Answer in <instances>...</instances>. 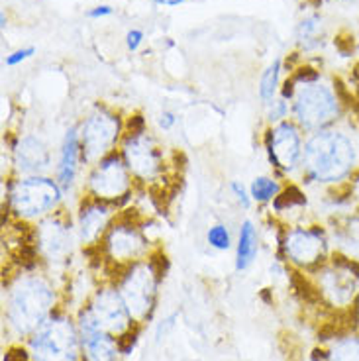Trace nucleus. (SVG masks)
Wrapping results in <instances>:
<instances>
[{
  "instance_id": "nucleus-8",
  "label": "nucleus",
  "mask_w": 359,
  "mask_h": 361,
  "mask_svg": "<svg viewBox=\"0 0 359 361\" xmlns=\"http://www.w3.org/2000/svg\"><path fill=\"white\" fill-rule=\"evenodd\" d=\"M271 159L283 169H293L300 157V135L288 122L279 124L269 137Z\"/></svg>"
},
{
  "instance_id": "nucleus-17",
  "label": "nucleus",
  "mask_w": 359,
  "mask_h": 361,
  "mask_svg": "<svg viewBox=\"0 0 359 361\" xmlns=\"http://www.w3.org/2000/svg\"><path fill=\"white\" fill-rule=\"evenodd\" d=\"M108 218H110V208L100 204V202H92L81 210V234L85 242H92L97 240L99 234L107 228Z\"/></svg>"
},
{
  "instance_id": "nucleus-14",
  "label": "nucleus",
  "mask_w": 359,
  "mask_h": 361,
  "mask_svg": "<svg viewBox=\"0 0 359 361\" xmlns=\"http://www.w3.org/2000/svg\"><path fill=\"white\" fill-rule=\"evenodd\" d=\"M39 245L51 259L65 257L71 252V232L67 226L49 220L39 228Z\"/></svg>"
},
{
  "instance_id": "nucleus-9",
  "label": "nucleus",
  "mask_w": 359,
  "mask_h": 361,
  "mask_svg": "<svg viewBox=\"0 0 359 361\" xmlns=\"http://www.w3.org/2000/svg\"><path fill=\"white\" fill-rule=\"evenodd\" d=\"M287 253L288 257L296 263H316L322 259L326 252V240L318 230H293L287 235Z\"/></svg>"
},
{
  "instance_id": "nucleus-6",
  "label": "nucleus",
  "mask_w": 359,
  "mask_h": 361,
  "mask_svg": "<svg viewBox=\"0 0 359 361\" xmlns=\"http://www.w3.org/2000/svg\"><path fill=\"white\" fill-rule=\"evenodd\" d=\"M128 173L118 155H108L95 169L90 187L99 199H118L128 190Z\"/></svg>"
},
{
  "instance_id": "nucleus-30",
  "label": "nucleus",
  "mask_w": 359,
  "mask_h": 361,
  "mask_svg": "<svg viewBox=\"0 0 359 361\" xmlns=\"http://www.w3.org/2000/svg\"><path fill=\"white\" fill-rule=\"evenodd\" d=\"M142 39H144V34L140 32V30H130L126 36V44H128V49H132L135 51L140 44H142Z\"/></svg>"
},
{
  "instance_id": "nucleus-5",
  "label": "nucleus",
  "mask_w": 359,
  "mask_h": 361,
  "mask_svg": "<svg viewBox=\"0 0 359 361\" xmlns=\"http://www.w3.org/2000/svg\"><path fill=\"white\" fill-rule=\"evenodd\" d=\"M118 118L107 112H97L83 124L81 140L83 154L87 159H97L108 152V147L116 142L118 137Z\"/></svg>"
},
{
  "instance_id": "nucleus-7",
  "label": "nucleus",
  "mask_w": 359,
  "mask_h": 361,
  "mask_svg": "<svg viewBox=\"0 0 359 361\" xmlns=\"http://www.w3.org/2000/svg\"><path fill=\"white\" fill-rule=\"evenodd\" d=\"M71 328L63 322H54L34 338L32 348L36 352V361H67V350L71 352Z\"/></svg>"
},
{
  "instance_id": "nucleus-12",
  "label": "nucleus",
  "mask_w": 359,
  "mask_h": 361,
  "mask_svg": "<svg viewBox=\"0 0 359 361\" xmlns=\"http://www.w3.org/2000/svg\"><path fill=\"white\" fill-rule=\"evenodd\" d=\"M14 155H16L20 171L28 173V175H37V173L45 171L49 165L47 147L34 135L22 137L16 145V149H14Z\"/></svg>"
},
{
  "instance_id": "nucleus-34",
  "label": "nucleus",
  "mask_w": 359,
  "mask_h": 361,
  "mask_svg": "<svg viewBox=\"0 0 359 361\" xmlns=\"http://www.w3.org/2000/svg\"><path fill=\"white\" fill-rule=\"evenodd\" d=\"M173 124H175V114H171V112H163L162 118H159V126H162L163 130H169Z\"/></svg>"
},
{
  "instance_id": "nucleus-1",
  "label": "nucleus",
  "mask_w": 359,
  "mask_h": 361,
  "mask_svg": "<svg viewBox=\"0 0 359 361\" xmlns=\"http://www.w3.org/2000/svg\"><path fill=\"white\" fill-rule=\"evenodd\" d=\"M355 163V147L341 132H318L305 145V165L320 183H338L348 177Z\"/></svg>"
},
{
  "instance_id": "nucleus-25",
  "label": "nucleus",
  "mask_w": 359,
  "mask_h": 361,
  "mask_svg": "<svg viewBox=\"0 0 359 361\" xmlns=\"http://www.w3.org/2000/svg\"><path fill=\"white\" fill-rule=\"evenodd\" d=\"M291 281H293V289H295L296 293L300 295V298L306 300V302H316V300L320 298V290H316L300 273H293Z\"/></svg>"
},
{
  "instance_id": "nucleus-10",
  "label": "nucleus",
  "mask_w": 359,
  "mask_h": 361,
  "mask_svg": "<svg viewBox=\"0 0 359 361\" xmlns=\"http://www.w3.org/2000/svg\"><path fill=\"white\" fill-rule=\"evenodd\" d=\"M153 273L152 267H135L130 275H128L126 283H124V297H126L128 308L134 314H145L147 308L152 305L153 297Z\"/></svg>"
},
{
  "instance_id": "nucleus-16",
  "label": "nucleus",
  "mask_w": 359,
  "mask_h": 361,
  "mask_svg": "<svg viewBox=\"0 0 359 361\" xmlns=\"http://www.w3.org/2000/svg\"><path fill=\"white\" fill-rule=\"evenodd\" d=\"M79 135L75 130L67 132L63 142V149H61V159H59V171H57V179L63 189H69L73 185V179L77 175V163H79Z\"/></svg>"
},
{
  "instance_id": "nucleus-3",
  "label": "nucleus",
  "mask_w": 359,
  "mask_h": 361,
  "mask_svg": "<svg viewBox=\"0 0 359 361\" xmlns=\"http://www.w3.org/2000/svg\"><path fill=\"white\" fill-rule=\"evenodd\" d=\"M59 187L45 177H30L16 183L12 190V207L20 216L34 218L49 212L59 202Z\"/></svg>"
},
{
  "instance_id": "nucleus-23",
  "label": "nucleus",
  "mask_w": 359,
  "mask_h": 361,
  "mask_svg": "<svg viewBox=\"0 0 359 361\" xmlns=\"http://www.w3.org/2000/svg\"><path fill=\"white\" fill-rule=\"evenodd\" d=\"M332 361H359V340L350 338L334 350Z\"/></svg>"
},
{
  "instance_id": "nucleus-31",
  "label": "nucleus",
  "mask_w": 359,
  "mask_h": 361,
  "mask_svg": "<svg viewBox=\"0 0 359 361\" xmlns=\"http://www.w3.org/2000/svg\"><path fill=\"white\" fill-rule=\"evenodd\" d=\"M285 114H287V102H285V99L277 100V102H273V110H271L269 114V120H281V118H285Z\"/></svg>"
},
{
  "instance_id": "nucleus-18",
  "label": "nucleus",
  "mask_w": 359,
  "mask_h": 361,
  "mask_svg": "<svg viewBox=\"0 0 359 361\" xmlns=\"http://www.w3.org/2000/svg\"><path fill=\"white\" fill-rule=\"evenodd\" d=\"M83 338H85L89 361H114L116 350L110 342V338L100 332V328H97V330H83Z\"/></svg>"
},
{
  "instance_id": "nucleus-36",
  "label": "nucleus",
  "mask_w": 359,
  "mask_h": 361,
  "mask_svg": "<svg viewBox=\"0 0 359 361\" xmlns=\"http://www.w3.org/2000/svg\"><path fill=\"white\" fill-rule=\"evenodd\" d=\"M153 2H157V4H163V6H179V4L187 2V0H153Z\"/></svg>"
},
{
  "instance_id": "nucleus-22",
  "label": "nucleus",
  "mask_w": 359,
  "mask_h": 361,
  "mask_svg": "<svg viewBox=\"0 0 359 361\" xmlns=\"http://www.w3.org/2000/svg\"><path fill=\"white\" fill-rule=\"evenodd\" d=\"M277 195H279V185L273 179H267V177H257V179L252 183L253 200L265 202V200L275 199Z\"/></svg>"
},
{
  "instance_id": "nucleus-24",
  "label": "nucleus",
  "mask_w": 359,
  "mask_h": 361,
  "mask_svg": "<svg viewBox=\"0 0 359 361\" xmlns=\"http://www.w3.org/2000/svg\"><path fill=\"white\" fill-rule=\"evenodd\" d=\"M305 202H306L305 195L296 189V187H288V189H285L281 195L275 197V208H277V210L298 207V204H305Z\"/></svg>"
},
{
  "instance_id": "nucleus-29",
  "label": "nucleus",
  "mask_w": 359,
  "mask_h": 361,
  "mask_svg": "<svg viewBox=\"0 0 359 361\" xmlns=\"http://www.w3.org/2000/svg\"><path fill=\"white\" fill-rule=\"evenodd\" d=\"M144 118L142 116H134V118H130L128 120V128H126V132H128V140L130 137H138V135H142L144 134Z\"/></svg>"
},
{
  "instance_id": "nucleus-35",
  "label": "nucleus",
  "mask_w": 359,
  "mask_h": 361,
  "mask_svg": "<svg viewBox=\"0 0 359 361\" xmlns=\"http://www.w3.org/2000/svg\"><path fill=\"white\" fill-rule=\"evenodd\" d=\"M4 361H26V352H22V350H10L6 353Z\"/></svg>"
},
{
  "instance_id": "nucleus-15",
  "label": "nucleus",
  "mask_w": 359,
  "mask_h": 361,
  "mask_svg": "<svg viewBox=\"0 0 359 361\" xmlns=\"http://www.w3.org/2000/svg\"><path fill=\"white\" fill-rule=\"evenodd\" d=\"M144 247V240L132 226H118L108 235V250L116 259H130Z\"/></svg>"
},
{
  "instance_id": "nucleus-21",
  "label": "nucleus",
  "mask_w": 359,
  "mask_h": 361,
  "mask_svg": "<svg viewBox=\"0 0 359 361\" xmlns=\"http://www.w3.org/2000/svg\"><path fill=\"white\" fill-rule=\"evenodd\" d=\"M279 71H281V61L275 59V61L267 67V71L263 73V77H261L260 94L261 99L265 100L267 104H271V102H273V97H275V90H277L279 85Z\"/></svg>"
},
{
  "instance_id": "nucleus-4",
  "label": "nucleus",
  "mask_w": 359,
  "mask_h": 361,
  "mask_svg": "<svg viewBox=\"0 0 359 361\" xmlns=\"http://www.w3.org/2000/svg\"><path fill=\"white\" fill-rule=\"evenodd\" d=\"M49 302H51V290L47 289L44 281L26 279L24 283H20V287L14 293L12 316L22 330H30L39 324V320L49 308Z\"/></svg>"
},
{
  "instance_id": "nucleus-28",
  "label": "nucleus",
  "mask_w": 359,
  "mask_h": 361,
  "mask_svg": "<svg viewBox=\"0 0 359 361\" xmlns=\"http://www.w3.org/2000/svg\"><path fill=\"white\" fill-rule=\"evenodd\" d=\"M135 340H138V332H128V334H122L116 340L118 350L122 353H130L132 352V348H134Z\"/></svg>"
},
{
  "instance_id": "nucleus-26",
  "label": "nucleus",
  "mask_w": 359,
  "mask_h": 361,
  "mask_svg": "<svg viewBox=\"0 0 359 361\" xmlns=\"http://www.w3.org/2000/svg\"><path fill=\"white\" fill-rule=\"evenodd\" d=\"M208 244L216 247V250H228L230 244H232V240H230V232H228V228L222 224H216L212 226L210 230H208Z\"/></svg>"
},
{
  "instance_id": "nucleus-32",
  "label": "nucleus",
  "mask_w": 359,
  "mask_h": 361,
  "mask_svg": "<svg viewBox=\"0 0 359 361\" xmlns=\"http://www.w3.org/2000/svg\"><path fill=\"white\" fill-rule=\"evenodd\" d=\"M232 190H233V195H236V199L240 200L243 207H245V208L250 207V199H248V192H245V189H243V187L240 185V183H238V180H233V183H232Z\"/></svg>"
},
{
  "instance_id": "nucleus-20",
  "label": "nucleus",
  "mask_w": 359,
  "mask_h": 361,
  "mask_svg": "<svg viewBox=\"0 0 359 361\" xmlns=\"http://www.w3.org/2000/svg\"><path fill=\"white\" fill-rule=\"evenodd\" d=\"M324 34V24L320 16H308L305 18L298 27H296V39L305 49H312L316 45H320Z\"/></svg>"
},
{
  "instance_id": "nucleus-11",
  "label": "nucleus",
  "mask_w": 359,
  "mask_h": 361,
  "mask_svg": "<svg viewBox=\"0 0 359 361\" xmlns=\"http://www.w3.org/2000/svg\"><path fill=\"white\" fill-rule=\"evenodd\" d=\"M124 155H126L128 167L144 179L153 177L159 169V154L152 140L145 137L144 134L126 140Z\"/></svg>"
},
{
  "instance_id": "nucleus-33",
  "label": "nucleus",
  "mask_w": 359,
  "mask_h": 361,
  "mask_svg": "<svg viewBox=\"0 0 359 361\" xmlns=\"http://www.w3.org/2000/svg\"><path fill=\"white\" fill-rule=\"evenodd\" d=\"M114 10L110 8V6H97V8H92L89 12V18H102V16H110Z\"/></svg>"
},
{
  "instance_id": "nucleus-27",
  "label": "nucleus",
  "mask_w": 359,
  "mask_h": 361,
  "mask_svg": "<svg viewBox=\"0 0 359 361\" xmlns=\"http://www.w3.org/2000/svg\"><path fill=\"white\" fill-rule=\"evenodd\" d=\"M34 54H36V47H24V49H18V51H14V54L6 57V65H8V67H14V65L26 61L28 57H32Z\"/></svg>"
},
{
  "instance_id": "nucleus-19",
  "label": "nucleus",
  "mask_w": 359,
  "mask_h": 361,
  "mask_svg": "<svg viewBox=\"0 0 359 361\" xmlns=\"http://www.w3.org/2000/svg\"><path fill=\"white\" fill-rule=\"evenodd\" d=\"M257 253V234L250 220H245L240 230V240H238V255H236V269L243 271L250 267Z\"/></svg>"
},
{
  "instance_id": "nucleus-2",
  "label": "nucleus",
  "mask_w": 359,
  "mask_h": 361,
  "mask_svg": "<svg viewBox=\"0 0 359 361\" xmlns=\"http://www.w3.org/2000/svg\"><path fill=\"white\" fill-rule=\"evenodd\" d=\"M340 100L324 85L306 82L295 100V114L305 128L318 130L330 124L340 112Z\"/></svg>"
},
{
  "instance_id": "nucleus-13",
  "label": "nucleus",
  "mask_w": 359,
  "mask_h": 361,
  "mask_svg": "<svg viewBox=\"0 0 359 361\" xmlns=\"http://www.w3.org/2000/svg\"><path fill=\"white\" fill-rule=\"evenodd\" d=\"M95 316L99 318L100 326H107L110 330H124L128 324V314L124 302L120 300L116 293L104 290L97 298V307H95Z\"/></svg>"
}]
</instances>
